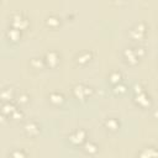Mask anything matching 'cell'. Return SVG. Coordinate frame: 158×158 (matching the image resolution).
<instances>
[{
	"label": "cell",
	"instance_id": "obj_13",
	"mask_svg": "<svg viewBox=\"0 0 158 158\" xmlns=\"http://www.w3.org/2000/svg\"><path fill=\"white\" fill-rule=\"evenodd\" d=\"M49 101H51L52 104H54V105H60V104L64 101V98H63V95L59 94V93H52V94L49 95Z\"/></svg>",
	"mask_w": 158,
	"mask_h": 158
},
{
	"label": "cell",
	"instance_id": "obj_5",
	"mask_svg": "<svg viewBox=\"0 0 158 158\" xmlns=\"http://www.w3.org/2000/svg\"><path fill=\"white\" fill-rule=\"evenodd\" d=\"M23 131H25V133H26L28 137H36V136L40 133L41 127H40V125H38L36 121L31 120V121L26 122V125L23 126Z\"/></svg>",
	"mask_w": 158,
	"mask_h": 158
},
{
	"label": "cell",
	"instance_id": "obj_11",
	"mask_svg": "<svg viewBox=\"0 0 158 158\" xmlns=\"http://www.w3.org/2000/svg\"><path fill=\"white\" fill-rule=\"evenodd\" d=\"M14 98V88L12 86H5L1 91V99L4 101H10Z\"/></svg>",
	"mask_w": 158,
	"mask_h": 158
},
{
	"label": "cell",
	"instance_id": "obj_22",
	"mask_svg": "<svg viewBox=\"0 0 158 158\" xmlns=\"http://www.w3.org/2000/svg\"><path fill=\"white\" fill-rule=\"evenodd\" d=\"M11 156H12V157H19V156H20V157H21V156L23 157V156H26V153H23V152H12Z\"/></svg>",
	"mask_w": 158,
	"mask_h": 158
},
{
	"label": "cell",
	"instance_id": "obj_15",
	"mask_svg": "<svg viewBox=\"0 0 158 158\" xmlns=\"http://www.w3.org/2000/svg\"><path fill=\"white\" fill-rule=\"evenodd\" d=\"M121 78H122V75H121V73H120V72H112V73L110 74V77H109L110 83H112L114 85H115V84L121 83Z\"/></svg>",
	"mask_w": 158,
	"mask_h": 158
},
{
	"label": "cell",
	"instance_id": "obj_1",
	"mask_svg": "<svg viewBox=\"0 0 158 158\" xmlns=\"http://www.w3.org/2000/svg\"><path fill=\"white\" fill-rule=\"evenodd\" d=\"M139 52H141V53H144V51H143V48H142V47L127 48V49L123 52V56H125V58H126V60H127L128 63L135 64V63H137V62H138V59H139V57H141Z\"/></svg>",
	"mask_w": 158,
	"mask_h": 158
},
{
	"label": "cell",
	"instance_id": "obj_14",
	"mask_svg": "<svg viewBox=\"0 0 158 158\" xmlns=\"http://www.w3.org/2000/svg\"><path fill=\"white\" fill-rule=\"evenodd\" d=\"M138 154L142 156V157H153V156H158V151L156 148H153V147H146Z\"/></svg>",
	"mask_w": 158,
	"mask_h": 158
},
{
	"label": "cell",
	"instance_id": "obj_10",
	"mask_svg": "<svg viewBox=\"0 0 158 158\" xmlns=\"http://www.w3.org/2000/svg\"><path fill=\"white\" fill-rule=\"evenodd\" d=\"M20 36H21V33H20V30H17V28L11 27V28H9V30L6 31V37H7L9 41H11V42H16V41L20 38Z\"/></svg>",
	"mask_w": 158,
	"mask_h": 158
},
{
	"label": "cell",
	"instance_id": "obj_16",
	"mask_svg": "<svg viewBox=\"0 0 158 158\" xmlns=\"http://www.w3.org/2000/svg\"><path fill=\"white\" fill-rule=\"evenodd\" d=\"M85 152L86 153H89V154H95L98 151H99V147L95 144V143H93V142H88L86 144H85Z\"/></svg>",
	"mask_w": 158,
	"mask_h": 158
},
{
	"label": "cell",
	"instance_id": "obj_4",
	"mask_svg": "<svg viewBox=\"0 0 158 158\" xmlns=\"http://www.w3.org/2000/svg\"><path fill=\"white\" fill-rule=\"evenodd\" d=\"M90 93H91V89L84 84H77L74 88H73V94L77 99H80V100H85L88 96H90Z\"/></svg>",
	"mask_w": 158,
	"mask_h": 158
},
{
	"label": "cell",
	"instance_id": "obj_8",
	"mask_svg": "<svg viewBox=\"0 0 158 158\" xmlns=\"http://www.w3.org/2000/svg\"><path fill=\"white\" fill-rule=\"evenodd\" d=\"M15 110H16V106H15L12 102H10V101H4L2 109H1V114H2L4 116H10Z\"/></svg>",
	"mask_w": 158,
	"mask_h": 158
},
{
	"label": "cell",
	"instance_id": "obj_19",
	"mask_svg": "<svg viewBox=\"0 0 158 158\" xmlns=\"http://www.w3.org/2000/svg\"><path fill=\"white\" fill-rule=\"evenodd\" d=\"M31 65L35 67V68H41V67L43 65V62H42L40 58H33V59L31 60Z\"/></svg>",
	"mask_w": 158,
	"mask_h": 158
},
{
	"label": "cell",
	"instance_id": "obj_20",
	"mask_svg": "<svg viewBox=\"0 0 158 158\" xmlns=\"http://www.w3.org/2000/svg\"><path fill=\"white\" fill-rule=\"evenodd\" d=\"M11 117L12 118H15V120H17V118H21L22 117V111H20L19 109H16L12 114H11Z\"/></svg>",
	"mask_w": 158,
	"mask_h": 158
},
{
	"label": "cell",
	"instance_id": "obj_2",
	"mask_svg": "<svg viewBox=\"0 0 158 158\" xmlns=\"http://www.w3.org/2000/svg\"><path fill=\"white\" fill-rule=\"evenodd\" d=\"M86 139V132L84 130H75L70 135H68V141L73 146H80Z\"/></svg>",
	"mask_w": 158,
	"mask_h": 158
},
{
	"label": "cell",
	"instance_id": "obj_7",
	"mask_svg": "<svg viewBox=\"0 0 158 158\" xmlns=\"http://www.w3.org/2000/svg\"><path fill=\"white\" fill-rule=\"evenodd\" d=\"M44 60H46V63L49 67H56L59 63V54L57 52H54V51L47 52L46 53V57H44Z\"/></svg>",
	"mask_w": 158,
	"mask_h": 158
},
{
	"label": "cell",
	"instance_id": "obj_3",
	"mask_svg": "<svg viewBox=\"0 0 158 158\" xmlns=\"http://www.w3.org/2000/svg\"><path fill=\"white\" fill-rule=\"evenodd\" d=\"M10 25L11 27L14 28H17V30H23L28 26V21L27 19L22 15V14H15L11 16V20H10Z\"/></svg>",
	"mask_w": 158,
	"mask_h": 158
},
{
	"label": "cell",
	"instance_id": "obj_17",
	"mask_svg": "<svg viewBox=\"0 0 158 158\" xmlns=\"http://www.w3.org/2000/svg\"><path fill=\"white\" fill-rule=\"evenodd\" d=\"M46 23L49 26V27H57L59 23H60V19L56 17V16H49L46 21Z\"/></svg>",
	"mask_w": 158,
	"mask_h": 158
},
{
	"label": "cell",
	"instance_id": "obj_18",
	"mask_svg": "<svg viewBox=\"0 0 158 158\" xmlns=\"http://www.w3.org/2000/svg\"><path fill=\"white\" fill-rule=\"evenodd\" d=\"M114 91H115V93H118V94L125 93V91H126V86H125L123 84H121V83L115 84V86H114Z\"/></svg>",
	"mask_w": 158,
	"mask_h": 158
},
{
	"label": "cell",
	"instance_id": "obj_6",
	"mask_svg": "<svg viewBox=\"0 0 158 158\" xmlns=\"http://www.w3.org/2000/svg\"><path fill=\"white\" fill-rule=\"evenodd\" d=\"M146 30H147V27H146L144 23H138V25H136V26L131 30L130 36H131L132 38H135V40H141L142 37H144Z\"/></svg>",
	"mask_w": 158,
	"mask_h": 158
},
{
	"label": "cell",
	"instance_id": "obj_21",
	"mask_svg": "<svg viewBox=\"0 0 158 158\" xmlns=\"http://www.w3.org/2000/svg\"><path fill=\"white\" fill-rule=\"evenodd\" d=\"M28 95L27 94H21L20 96H19V102H21V104H25V102H27L28 101Z\"/></svg>",
	"mask_w": 158,
	"mask_h": 158
},
{
	"label": "cell",
	"instance_id": "obj_9",
	"mask_svg": "<svg viewBox=\"0 0 158 158\" xmlns=\"http://www.w3.org/2000/svg\"><path fill=\"white\" fill-rule=\"evenodd\" d=\"M105 127L109 130V131H117V128L120 127V122L117 121V118L115 117H110L105 121Z\"/></svg>",
	"mask_w": 158,
	"mask_h": 158
},
{
	"label": "cell",
	"instance_id": "obj_12",
	"mask_svg": "<svg viewBox=\"0 0 158 158\" xmlns=\"http://www.w3.org/2000/svg\"><path fill=\"white\" fill-rule=\"evenodd\" d=\"M91 52H81V53H79L78 56H77V62L78 63H80V64H84V63H86V62H89L90 60V58H91Z\"/></svg>",
	"mask_w": 158,
	"mask_h": 158
}]
</instances>
